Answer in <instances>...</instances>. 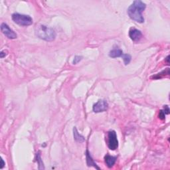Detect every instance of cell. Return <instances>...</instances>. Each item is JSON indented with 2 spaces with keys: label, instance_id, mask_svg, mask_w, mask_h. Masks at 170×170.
I'll return each instance as SVG.
<instances>
[{
  "label": "cell",
  "instance_id": "cell-1",
  "mask_svg": "<svg viewBox=\"0 0 170 170\" xmlns=\"http://www.w3.org/2000/svg\"><path fill=\"white\" fill-rule=\"evenodd\" d=\"M146 7V5L143 1L136 0L133 1L128 9V15L131 19L139 23L144 22V18L142 13Z\"/></svg>",
  "mask_w": 170,
  "mask_h": 170
},
{
  "label": "cell",
  "instance_id": "cell-2",
  "mask_svg": "<svg viewBox=\"0 0 170 170\" xmlns=\"http://www.w3.org/2000/svg\"><path fill=\"white\" fill-rule=\"evenodd\" d=\"M35 35L46 41H53L56 38V32L51 27L43 25H37L35 29Z\"/></svg>",
  "mask_w": 170,
  "mask_h": 170
},
{
  "label": "cell",
  "instance_id": "cell-3",
  "mask_svg": "<svg viewBox=\"0 0 170 170\" xmlns=\"http://www.w3.org/2000/svg\"><path fill=\"white\" fill-rule=\"evenodd\" d=\"M12 20L21 26H29L33 24V19L29 16L18 13L12 15Z\"/></svg>",
  "mask_w": 170,
  "mask_h": 170
},
{
  "label": "cell",
  "instance_id": "cell-4",
  "mask_svg": "<svg viewBox=\"0 0 170 170\" xmlns=\"http://www.w3.org/2000/svg\"><path fill=\"white\" fill-rule=\"evenodd\" d=\"M108 146L111 150H116L118 147L117 134L114 130H110L108 133Z\"/></svg>",
  "mask_w": 170,
  "mask_h": 170
},
{
  "label": "cell",
  "instance_id": "cell-5",
  "mask_svg": "<svg viewBox=\"0 0 170 170\" xmlns=\"http://www.w3.org/2000/svg\"><path fill=\"white\" fill-rule=\"evenodd\" d=\"M1 31L5 37H7L10 39H17V35L14 31H13L7 24L5 23H1Z\"/></svg>",
  "mask_w": 170,
  "mask_h": 170
},
{
  "label": "cell",
  "instance_id": "cell-6",
  "mask_svg": "<svg viewBox=\"0 0 170 170\" xmlns=\"http://www.w3.org/2000/svg\"><path fill=\"white\" fill-rule=\"evenodd\" d=\"M108 108V103L105 100H99L96 104H94L92 110L96 113L102 112L107 110Z\"/></svg>",
  "mask_w": 170,
  "mask_h": 170
},
{
  "label": "cell",
  "instance_id": "cell-7",
  "mask_svg": "<svg viewBox=\"0 0 170 170\" xmlns=\"http://www.w3.org/2000/svg\"><path fill=\"white\" fill-rule=\"evenodd\" d=\"M129 37L133 41L138 42L142 39V33L137 29L131 28L129 31Z\"/></svg>",
  "mask_w": 170,
  "mask_h": 170
},
{
  "label": "cell",
  "instance_id": "cell-8",
  "mask_svg": "<svg viewBox=\"0 0 170 170\" xmlns=\"http://www.w3.org/2000/svg\"><path fill=\"white\" fill-rule=\"evenodd\" d=\"M86 163L87 165L89 167H94V168H95L96 169H100L99 167L97 166L96 163L95 162V161L92 159V156H90V154L89 152V150H86Z\"/></svg>",
  "mask_w": 170,
  "mask_h": 170
},
{
  "label": "cell",
  "instance_id": "cell-9",
  "mask_svg": "<svg viewBox=\"0 0 170 170\" xmlns=\"http://www.w3.org/2000/svg\"><path fill=\"white\" fill-rule=\"evenodd\" d=\"M117 157H114V156H110V155H106L105 157H104V160H105V163L106 166H107L109 168H112V167H113L114 165L115 164V163H116V161Z\"/></svg>",
  "mask_w": 170,
  "mask_h": 170
},
{
  "label": "cell",
  "instance_id": "cell-10",
  "mask_svg": "<svg viewBox=\"0 0 170 170\" xmlns=\"http://www.w3.org/2000/svg\"><path fill=\"white\" fill-rule=\"evenodd\" d=\"M123 51L120 48H114L110 51L109 53V57L112 58H117V57H122L123 55Z\"/></svg>",
  "mask_w": 170,
  "mask_h": 170
},
{
  "label": "cell",
  "instance_id": "cell-11",
  "mask_svg": "<svg viewBox=\"0 0 170 170\" xmlns=\"http://www.w3.org/2000/svg\"><path fill=\"white\" fill-rule=\"evenodd\" d=\"M73 136H74V139H75V141H77V142L83 143V142L85 141L84 137L78 133L77 129L76 128V127H74V128H73Z\"/></svg>",
  "mask_w": 170,
  "mask_h": 170
},
{
  "label": "cell",
  "instance_id": "cell-12",
  "mask_svg": "<svg viewBox=\"0 0 170 170\" xmlns=\"http://www.w3.org/2000/svg\"><path fill=\"white\" fill-rule=\"evenodd\" d=\"M36 159H37L36 160H37V162L38 163V165H39V169H44L45 167H44L43 162H42V160L41 159L40 151H39V152L37 154V155H36Z\"/></svg>",
  "mask_w": 170,
  "mask_h": 170
},
{
  "label": "cell",
  "instance_id": "cell-13",
  "mask_svg": "<svg viewBox=\"0 0 170 170\" xmlns=\"http://www.w3.org/2000/svg\"><path fill=\"white\" fill-rule=\"evenodd\" d=\"M122 58L124 60V63L125 64V65H127L130 63V61H131L132 57L129 54H123Z\"/></svg>",
  "mask_w": 170,
  "mask_h": 170
},
{
  "label": "cell",
  "instance_id": "cell-14",
  "mask_svg": "<svg viewBox=\"0 0 170 170\" xmlns=\"http://www.w3.org/2000/svg\"><path fill=\"white\" fill-rule=\"evenodd\" d=\"M82 59H83V57H82V56L76 55V56L75 57L73 61H72V63H73L74 65H76V64H77V63H79Z\"/></svg>",
  "mask_w": 170,
  "mask_h": 170
},
{
  "label": "cell",
  "instance_id": "cell-15",
  "mask_svg": "<svg viewBox=\"0 0 170 170\" xmlns=\"http://www.w3.org/2000/svg\"><path fill=\"white\" fill-rule=\"evenodd\" d=\"M159 118L161 120H164L166 118V114L163 110H160L159 113Z\"/></svg>",
  "mask_w": 170,
  "mask_h": 170
},
{
  "label": "cell",
  "instance_id": "cell-16",
  "mask_svg": "<svg viewBox=\"0 0 170 170\" xmlns=\"http://www.w3.org/2000/svg\"><path fill=\"white\" fill-rule=\"evenodd\" d=\"M7 51H2L1 53H0V57H1V58L3 59V58H4V57L7 55Z\"/></svg>",
  "mask_w": 170,
  "mask_h": 170
},
{
  "label": "cell",
  "instance_id": "cell-17",
  "mask_svg": "<svg viewBox=\"0 0 170 170\" xmlns=\"http://www.w3.org/2000/svg\"><path fill=\"white\" fill-rule=\"evenodd\" d=\"M163 112H165L166 114H169V106L168 105H166L164 106V109H163Z\"/></svg>",
  "mask_w": 170,
  "mask_h": 170
},
{
  "label": "cell",
  "instance_id": "cell-18",
  "mask_svg": "<svg viewBox=\"0 0 170 170\" xmlns=\"http://www.w3.org/2000/svg\"><path fill=\"white\" fill-rule=\"evenodd\" d=\"M1 167H0V169H2L5 166V162H4V160H3L2 158L1 159Z\"/></svg>",
  "mask_w": 170,
  "mask_h": 170
}]
</instances>
